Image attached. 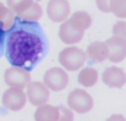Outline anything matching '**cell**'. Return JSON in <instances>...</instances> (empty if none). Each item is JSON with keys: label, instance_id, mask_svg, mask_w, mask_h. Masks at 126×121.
Listing matches in <instances>:
<instances>
[{"label": "cell", "instance_id": "1", "mask_svg": "<svg viewBox=\"0 0 126 121\" xmlns=\"http://www.w3.org/2000/svg\"><path fill=\"white\" fill-rule=\"evenodd\" d=\"M48 49L47 38L37 21L16 17L13 26L5 32L4 54L12 66L31 71L44 58Z\"/></svg>", "mask_w": 126, "mask_h": 121}, {"label": "cell", "instance_id": "9", "mask_svg": "<svg viewBox=\"0 0 126 121\" xmlns=\"http://www.w3.org/2000/svg\"><path fill=\"white\" fill-rule=\"evenodd\" d=\"M106 43L109 48V60L114 63H119L126 58V40L113 35Z\"/></svg>", "mask_w": 126, "mask_h": 121}, {"label": "cell", "instance_id": "18", "mask_svg": "<svg viewBox=\"0 0 126 121\" xmlns=\"http://www.w3.org/2000/svg\"><path fill=\"white\" fill-rule=\"evenodd\" d=\"M33 2L34 0H7V7L16 16H18L28 10Z\"/></svg>", "mask_w": 126, "mask_h": 121}, {"label": "cell", "instance_id": "6", "mask_svg": "<svg viewBox=\"0 0 126 121\" xmlns=\"http://www.w3.org/2000/svg\"><path fill=\"white\" fill-rule=\"evenodd\" d=\"M27 101L26 93L23 89L10 87L2 95L1 101L4 107L12 112H18L22 109Z\"/></svg>", "mask_w": 126, "mask_h": 121}, {"label": "cell", "instance_id": "10", "mask_svg": "<svg viewBox=\"0 0 126 121\" xmlns=\"http://www.w3.org/2000/svg\"><path fill=\"white\" fill-rule=\"evenodd\" d=\"M102 79L110 88L120 89L126 84V73L123 68L111 66L104 71Z\"/></svg>", "mask_w": 126, "mask_h": 121}, {"label": "cell", "instance_id": "14", "mask_svg": "<svg viewBox=\"0 0 126 121\" xmlns=\"http://www.w3.org/2000/svg\"><path fill=\"white\" fill-rule=\"evenodd\" d=\"M69 23L77 29L85 32L92 25V18L85 11H78L74 12L71 18L68 19Z\"/></svg>", "mask_w": 126, "mask_h": 121}, {"label": "cell", "instance_id": "19", "mask_svg": "<svg viewBox=\"0 0 126 121\" xmlns=\"http://www.w3.org/2000/svg\"><path fill=\"white\" fill-rule=\"evenodd\" d=\"M110 12L120 18L126 19V0H111Z\"/></svg>", "mask_w": 126, "mask_h": 121}, {"label": "cell", "instance_id": "21", "mask_svg": "<svg viewBox=\"0 0 126 121\" xmlns=\"http://www.w3.org/2000/svg\"><path fill=\"white\" fill-rule=\"evenodd\" d=\"M59 108V118L58 121H74V114L71 109H69L63 105H60Z\"/></svg>", "mask_w": 126, "mask_h": 121}, {"label": "cell", "instance_id": "12", "mask_svg": "<svg viewBox=\"0 0 126 121\" xmlns=\"http://www.w3.org/2000/svg\"><path fill=\"white\" fill-rule=\"evenodd\" d=\"M87 57L96 62H102L109 59V48L106 42L94 41L91 43L86 50Z\"/></svg>", "mask_w": 126, "mask_h": 121}, {"label": "cell", "instance_id": "16", "mask_svg": "<svg viewBox=\"0 0 126 121\" xmlns=\"http://www.w3.org/2000/svg\"><path fill=\"white\" fill-rule=\"evenodd\" d=\"M42 15L43 10L41 6L38 2L34 1L28 10H27L24 12L16 17H18L19 19L22 21L35 22L41 19Z\"/></svg>", "mask_w": 126, "mask_h": 121}, {"label": "cell", "instance_id": "7", "mask_svg": "<svg viewBox=\"0 0 126 121\" xmlns=\"http://www.w3.org/2000/svg\"><path fill=\"white\" fill-rule=\"evenodd\" d=\"M26 94L29 102L35 106L39 107L46 104L50 96V91L47 87L41 82H31L27 87Z\"/></svg>", "mask_w": 126, "mask_h": 121}, {"label": "cell", "instance_id": "25", "mask_svg": "<svg viewBox=\"0 0 126 121\" xmlns=\"http://www.w3.org/2000/svg\"><path fill=\"white\" fill-rule=\"evenodd\" d=\"M36 1H41V0H36Z\"/></svg>", "mask_w": 126, "mask_h": 121}, {"label": "cell", "instance_id": "22", "mask_svg": "<svg viewBox=\"0 0 126 121\" xmlns=\"http://www.w3.org/2000/svg\"><path fill=\"white\" fill-rule=\"evenodd\" d=\"M111 0H96V4L98 7V9L104 12V13H109L110 12V4Z\"/></svg>", "mask_w": 126, "mask_h": 121}, {"label": "cell", "instance_id": "20", "mask_svg": "<svg viewBox=\"0 0 126 121\" xmlns=\"http://www.w3.org/2000/svg\"><path fill=\"white\" fill-rule=\"evenodd\" d=\"M112 33L114 36L121 37L126 40V22L123 21H117L112 29Z\"/></svg>", "mask_w": 126, "mask_h": 121}, {"label": "cell", "instance_id": "11", "mask_svg": "<svg viewBox=\"0 0 126 121\" xmlns=\"http://www.w3.org/2000/svg\"><path fill=\"white\" fill-rule=\"evenodd\" d=\"M58 35L63 43L72 45L81 41L84 35V32L77 29L69 23V20H66L60 26Z\"/></svg>", "mask_w": 126, "mask_h": 121}, {"label": "cell", "instance_id": "4", "mask_svg": "<svg viewBox=\"0 0 126 121\" xmlns=\"http://www.w3.org/2000/svg\"><path fill=\"white\" fill-rule=\"evenodd\" d=\"M43 81L49 90L58 92L63 90L68 86L69 79L67 73L63 69L54 67L45 72Z\"/></svg>", "mask_w": 126, "mask_h": 121}, {"label": "cell", "instance_id": "2", "mask_svg": "<svg viewBox=\"0 0 126 121\" xmlns=\"http://www.w3.org/2000/svg\"><path fill=\"white\" fill-rule=\"evenodd\" d=\"M87 59L86 53L77 46L63 48L59 54L60 64L69 71H77L85 64Z\"/></svg>", "mask_w": 126, "mask_h": 121}, {"label": "cell", "instance_id": "23", "mask_svg": "<svg viewBox=\"0 0 126 121\" xmlns=\"http://www.w3.org/2000/svg\"><path fill=\"white\" fill-rule=\"evenodd\" d=\"M5 30L0 26V57H1L4 53L5 45Z\"/></svg>", "mask_w": 126, "mask_h": 121}, {"label": "cell", "instance_id": "17", "mask_svg": "<svg viewBox=\"0 0 126 121\" xmlns=\"http://www.w3.org/2000/svg\"><path fill=\"white\" fill-rule=\"evenodd\" d=\"M16 17L15 13L8 7L0 2V26L7 31L13 24Z\"/></svg>", "mask_w": 126, "mask_h": 121}, {"label": "cell", "instance_id": "24", "mask_svg": "<svg viewBox=\"0 0 126 121\" xmlns=\"http://www.w3.org/2000/svg\"><path fill=\"white\" fill-rule=\"evenodd\" d=\"M106 121H126V118L120 114H114L111 115Z\"/></svg>", "mask_w": 126, "mask_h": 121}, {"label": "cell", "instance_id": "8", "mask_svg": "<svg viewBox=\"0 0 126 121\" xmlns=\"http://www.w3.org/2000/svg\"><path fill=\"white\" fill-rule=\"evenodd\" d=\"M70 11V4L67 0H49L47 4V15L55 23L65 21L69 17Z\"/></svg>", "mask_w": 126, "mask_h": 121}, {"label": "cell", "instance_id": "3", "mask_svg": "<svg viewBox=\"0 0 126 121\" xmlns=\"http://www.w3.org/2000/svg\"><path fill=\"white\" fill-rule=\"evenodd\" d=\"M67 104L72 110L79 114L89 112L94 107L92 96L83 89H75L67 97Z\"/></svg>", "mask_w": 126, "mask_h": 121}, {"label": "cell", "instance_id": "13", "mask_svg": "<svg viewBox=\"0 0 126 121\" xmlns=\"http://www.w3.org/2000/svg\"><path fill=\"white\" fill-rule=\"evenodd\" d=\"M59 108L50 104H44L38 107L34 114L35 121H58Z\"/></svg>", "mask_w": 126, "mask_h": 121}, {"label": "cell", "instance_id": "15", "mask_svg": "<svg viewBox=\"0 0 126 121\" xmlns=\"http://www.w3.org/2000/svg\"><path fill=\"white\" fill-rule=\"evenodd\" d=\"M78 80L80 85L84 87H93L98 81V72L93 68H85L79 73Z\"/></svg>", "mask_w": 126, "mask_h": 121}, {"label": "cell", "instance_id": "5", "mask_svg": "<svg viewBox=\"0 0 126 121\" xmlns=\"http://www.w3.org/2000/svg\"><path fill=\"white\" fill-rule=\"evenodd\" d=\"M4 80L5 84L10 87H17L24 90L31 82V75L30 71L23 68L11 66L4 71Z\"/></svg>", "mask_w": 126, "mask_h": 121}]
</instances>
